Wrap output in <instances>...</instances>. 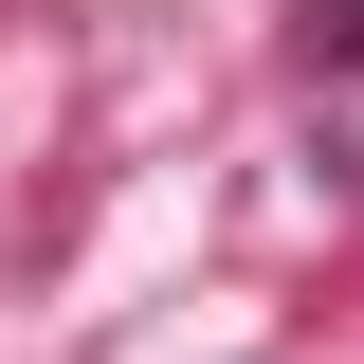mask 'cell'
I'll use <instances>...</instances> for the list:
<instances>
[{
    "mask_svg": "<svg viewBox=\"0 0 364 364\" xmlns=\"http://www.w3.org/2000/svg\"><path fill=\"white\" fill-rule=\"evenodd\" d=\"M310 37H328V55H364V0H328V18H310Z\"/></svg>",
    "mask_w": 364,
    "mask_h": 364,
    "instance_id": "cell-1",
    "label": "cell"
}]
</instances>
